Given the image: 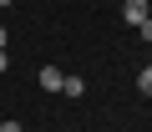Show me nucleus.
<instances>
[{
	"label": "nucleus",
	"mask_w": 152,
	"mask_h": 132,
	"mask_svg": "<svg viewBox=\"0 0 152 132\" xmlns=\"http://www.w3.org/2000/svg\"><path fill=\"white\" fill-rule=\"evenodd\" d=\"M142 41H152V15H147V21H142Z\"/></svg>",
	"instance_id": "6"
},
{
	"label": "nucleus",
	"mask_w": 152,
	"mask_h": 132,
	"mask_svg": "<svg viewBox=\"0 0 152 132\" xmlns=\"http://www.w3.org/2000/svg\"><path fill=\"white\" fill-rule=\"evenodd\" d=\"M122 15H127V26H142L152 15V5H147V0H122Z\"/></svg>",
	"instance_id": "1"
},
{
	"label": "nucleus",
	"mask_w": 152,
	"mask_h": 132,
	"mask_svg": "<svg viewBox=\"0 0 152 132\" xmlns=\"http://www.w3.org/2000/svg\"><path fill=\"white\" fill-rule=\"evenodd\" d=\"M0 51H5V26H0Z\"/></svg>",
	"instance_id": "8"
},
{
	"label": "nucleus",
	"mask_w": 152,
	"mask_h": 132,
	"mask_svg": "<svg viewBox=\"0 0 152 132\" xmlns=\"http://www.w3.org/2000/svg\"><path fill=\"white\" fill-rule=\"evenodd\" d=\"M137 92H142V97H152V66H142V76H137Z\"/></svg>",
	"instance_id": "4"
},
{
	"label": "nucleus",
	"mask_w": 152,
	"mask_h": 132,
	"mask_svg": "<svg viewBox=\"0 0 152 132\" xmlns=\"http://www.w3.org/2000/svg\"><path fill=\"white\" fill-rule=\"evenodd\" d=\"M0 5H10V0H0Z\"/></svg>",
	"instance_id": "9"
},
{
	"label": "nucleus",
	"mask_w": 152,
	"mask_h": 132,
	"mask_svg": "<svg viewBox=\"0 0 152 132\" xmlns=\"http://www.w3.org/2000/svg\"><path fill=\"white\" fill-rule=\"evenodd\" d=\"M61 81H66V71H56V66H41V87H46V92H61Z\"/></svg>",
	"instance_id": "2"
},
{
	"label": "nucleus",
	"mask_w": 152,
	"mask_h": 132,
	"mask_svg": "<svg viewBox=\"0 0 152 132\" xmlns=\"http://www.w3.org/2000/svg\"><path fill=\"white\" fill-rule=\"evenodd\" d=\"M0 71H10V56H5V51H0Z\"/></svg>",
	"instance_id": "7"
},
{
	"label": "nucleus",
	"mask_w": 152,
	"mask_h": 132,
	"mask_svg": "<svg viewBox=\"0 0 152 132\" xmlns=\"http://www.w3.org/2000/svg\"><path fill=\"white\" fill-rule=\"evenodd\" d=\"M61 92H66V97H81V92H86V81H81V76H66V81H61Z\"/></svg>",
	"instance_id": "3"
},
{
	"label": "nucleus",
	"mask_w": 152,
	"mask_h": 132,
	"mask_svg": "<svg viewBox=\"0 0 152 132\" xmlns=\"http://www.w3.org/2000/svg\"><path fill=\"white\" fill-rule=\"evenodd\" d=\"M0 132H20V122H10V117H5V122H0Z\"/></svg>",
	"instance_id": "5"
}]
</instances>
